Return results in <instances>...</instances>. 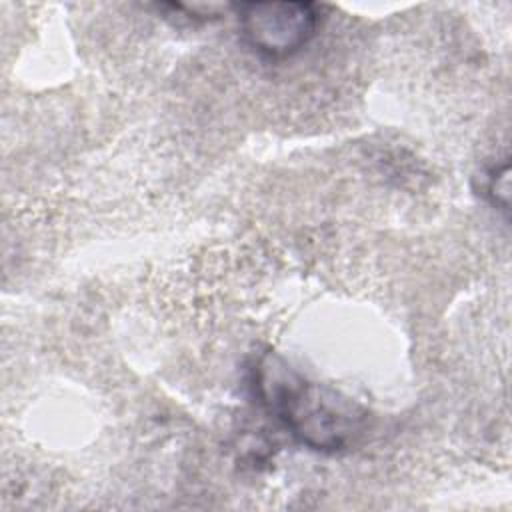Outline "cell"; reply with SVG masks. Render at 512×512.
<instances>
[{"label": "cell", "mask_w": 512, "mask_h": 512, "mask_svg": "<svg viewBox=\"0 0 512 512\" xmlns=\"http://www.w3.org/2000/svg\"><path fill=\"white\" fill-rule=\"evenodd\" d=\"M250 386L258 404L308 450L336 454L364 432L366 410L360 404L306 378L274 352L254 360Z\"/></svg>", "instance_id": "1"}, {"label": "cell", "mask_w": 512, "mask_h": 512, "mask_svg": "<svg viewBox=\"0 0 512 512\" xmlns=\"http://www.w3.org/2000/svg\"><path fill=\"white\" fill-rule=\"evenodd\" d=\"M232 10L244 44L268 60L298 54L322 20V8L314 2H242Z\"/></svg>", "instance_id": "2"}, {"label": "cell", "mask_w": 512, "mask_h": 512, "mask_svg": "<svg viewBox=\"0 0 512 512\" xmlns=\"http://www.w3.org/2000/svg\"><path fill=\"white\" fill-rule=\"evenodd\" d=\"M508 174H510V166L506 158L500 164H492L482 174V186H480L482 194L492 206L500 210H508V190H510Z\"/></svg>", "instance_id": "3"}]
</instances>
